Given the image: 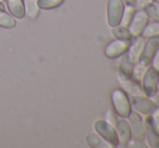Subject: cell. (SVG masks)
<instances>
[{
  "instance_id": "obj_1",
  "label": "cell",
  "mask_w": 159,
  "mask_h": 148,
  "mask_svg": "<svg viewBox=\"0 0 159 148\" xmlns=\"http://www.w3.org/2000/svg\"><path fill=\"white\" fill-rule=\"evenodd\" d=\"M111 101L113 109L119 118H128L132 108L130 104L129 95L121 88H114L111 93Z\"/></svg>"
},
{
  "instance_id": "obj_2",
  "label": "cell",
  "mask_w": 159,
  "mask_h": 148,
  "mask_svg": "<svg viewBox=\"0 0 159 148\" xmlns=\"http://www.w3.org/2000/svg\"><path fill=\"white\" fill-rule=\"evenodd\" d=\"M93 129H94L95 133L98 134L108 144L109 147H118V136L116 127L114 125L109 124L104 119H98L93 124Z\"/></svg>"
},
{
  "instance_id": "obj_3",
  "label": "cell",
  "mask_w": 159,
  "mask_h": 148,
  "mask_svg": "<svg viewBox=\"0 0 159 148\" xmlns=\"http://www.w3.org/2000/svg\"><path fill=\"white\" fill-rule=\"evenodd\" d=\"M158 82L159 71H157L152 66L147 67L142 78H141V85H142V88L145 96L152 97L158 91Z\"/></svg>"
},
{
  "instance_id": "obj_4",
  "label": "cell",
  "mask_w": 159,
  "mask_h": 148,
  "mask_svg": "<svg viewBox=\"0 0 159 148\" xmlns=\"http://www.w3.org/2000/svg\"><path fill=\"white\" fill-rule=\"evenodd\" d=\"M125 4L121 0H108L106 7V21L109 27L120 25Z\"/></svg>"
},
{
  "instance_id": "obj_5",
  "label": "cell",
  "mask_w": 159,
  "mask_h": 148,
  "mask_svg": "<svg viewBox=\"0 0 159 148\" xmlns=\"http://www.w3.org/2000/svg\"><path fill=\"white\" fill-rule=\"evenodd\" d=\"M127 119L130 124V129H131L132 140L138 141V142L141 143H145L144 116H142L140 113L132 110Z\"/></svg>"
},
{
  "instance_id": "obj_6",
  "label": "cell",
  "mask_w": 159,
  "mask_h": 148,
  "mask_svg": "<svg viewBox=\"0 0 159 148\" xmlns=\"http://www.w3.org/2000/svg\"><path fill=\"white\" fill-rule=\"evenodd\" d=\"M129 97L132 110L140 113L142 116H149L156 108V105L153 102V100L145 95L129 96Z\"/></svg>"
},
{
  "instance_id": "obj_7",
  "label": "cell",
  "mask_w": 159,
  "mask_h": 148,
  "mask_svg": "<svg viewBox=\"0 0 159 148\" xmlns=\"http://www.w3.org/2000/svg\"><path fill=\"white\" fill-rule=\"evenodd\" d=\"M158 47H159V36H149L145 38L143 50L136 61L144 64L145 67H149Z\"/></svg>"
},
{
  "instance_id": "obj_8",
  "label": "cell",
  "mask_w": 159,
  "mask_h": 148,
  "mask_svg": "<svg viewBox=\"0 0 159 148\" xmlns=\"http://www.w3.org/2000/svg\"><path fill=\"white\" fill-rule=\"evenodd\" d=\"M149 22L151 21H149L146 13L144 12V10L143 9H136L129 25H128V28L130 30L133 36H141L144 28L146 27Z\"/></svg>"
},
{
  "instance_id": "obj_9",
  "label": "cell",
  "mask_w": 159,
  "mask_h": 148,
  "mask_svg": "<svg viewBox=\"0 0 159 148\" xmlns=\"http://www.w3.org/2000/svg\"><path fill=\"white\" fill-rule=\"evenodd\" d=\"M130 42H129V40L115 38V39L109 42L106 45V47L104 49L105 56L107 58H109V59H118L120 56H122L125 52H127L129 50Z\"/></svg>"
},
{
  "instance_id": "obj_10",
  "label": "cell",
  "mask_w": 159,
  "mask_h": 148,
  "mask_svg": "<svg viewBox=\"0 0 159 148\" xmlns=\"http://www.w3.org/2000/svg\"><path fill=\"white\" fill-rule=\"evenodd\" d=\"M115 127L118 136V147H128V144L132 140L131 129L128 119L118 118Z\"/></svg>"
},
{
  "instance_id": "obj_11",
  "label": "cell",
  "mask_w": 159,
  "mask_h": 148,
  "mask_svg": "<svg viewBox=\"0 0 159 148\" xmlns=\"http://www.w3.org/2000/svg\"><path fill=\"white\" fill-rule=\"evenodd\" d=\"M135 58L129 50L119 57V64H118V75L125 76V77H132L134 64H135Z\"/></svg>"
},
{
  "instance_id": "obj_12",
  "label": "cell",
  "mask_w": 159,
  "mask_h": 148,
  "mask_svg": "<svg viewBox=\"0 0 159 148\" xmlns=\"http://www.w3.org/2000/svg\"><path fill=\"white\" fill-rule=\"evenodd\" d=\"M117 78L119 81L120 88L124 89L129 96L145 95L141 82H138L132 77H125V76L121 75H117Z\"/></svg>"
},
{
  "instance_id": "obj_13",
  "label": "cell",
  "mask_w": 159,
  "mask_h": 148,
  "mask_svg": "<svg viewBox=\"0 0 159 148\" xmlns=\"http://www.w3.org/2000/svg\"><path fill=\"white\" fill-rule=\"evenodd\" d=\"M145 123V144L149 148H159V134L154 129L149 116H144Z\"/></svg>"
},
{
  "instance_id": "obj_14",
  "label": "cell",
  "mask_w": 159,
  "mask_h": 148,
  "mask_svg": "<svg viewBox=\"0 0 159 148\" xmlns=\"http://www.w3.org/2000/svg\"><path fill=\"white\" fill-rule=\"evenodd\" d=\"M10 12L17 19H23L25 17V7L22 0H7Z\"/></svg>"
},
{
  "instance_id": "obj_15",
  "label": "cell",
  "mask_w": 159,
  "mask_h": 148,
  "mask_svg": "<svg viewBox=\"0 0 159 148\" xmlns=\"http://www.w3.org/2000/svg\"><path fill=\"white\" fill-rule=\"evenodd\" d=\"M144 42H145V37H143L142 35L141 36H134L133 39L130 42L129 51L134 56L135 60H138L139 57L141 56L143 47H144Z\"/></svg>"
},
{
  "instance_id": "obj_16",
  "label": "cell",
  "mask_w": 159,
  "mask_h": 148,
  "mask_svg": "<svg viewBox=\"0 0 159 148\" xmlns=\"http://www.w3.org/2000/svg\"><path fill=\"white\" fill-rule=\"evenodd\" d=\"M111 35H113L114 38L131 42L134 37L133 35L131 34L130 30L128 28V26L117 25V26H114V27H111Z\"/></svg>"
},
{
  "instance_id": "obj_17",
  "label": "cell",
  "mask_w": 159,
  "mask_h": 148,
  "mask_svg": "<svg viewBox=\"0 0 159 148\" xmlns=\"http://www.w3.org/2000/svg\"><path fill=\"white\" fill-rule=\"evenodd\" d=\"M144 12L146 13V15L148 17L149 21L154 22H159V4L155 3V2L151 1L149 3H147L146 6L143 8Z\"/></svg>"
},
{
  "instance_id": "obj_18",
  "label": "cell",
  "mask_w": 159,
  "mask_h": 148,
  "mask_svg": "<svg viewBox=\"0 0 159 148\" xmlns=\"http://www.w3.org/2000/svg\"><path fill=\"white\" fill-rule=\"evenodd\" d=\"M86 141H87V144L89 145L90 147L92 148H104V147H109L108 144L98 134H94V133H91V134H88L86 137Z\"/></svg>"
},
{
  "instance_id": "obj_19",
  "label": "cell",
  "mask_w": 159,
  "mask_h": 148,
  "mask_svg": "<svg viewBox=\"0 0 159 148\" xmlns=\"http://www.w3.org/2000/svg\"><path fill=\"white\" fill-rule=\"evenodd\" d=\"M24 7H25V13L30 19H35L38 15V4L36 3V0H24Z\"/></svg>"
},
{
  "instance_id": "obj_20",
  "label": "cell",
  "mask_w": 159,
  "mask_h": 148,
  "mask_svg": "<svg viewBox=\"0 0 159 148\" xmlns=\"http://www.w3.org/2000/svg\"><path fill=\"white\" fill-rule=\"evenodd\" d=\"M142 36L145 38L149 36H159V22H149L143 31Z\"/></svg>"
},
{
  "instance_id": "obj_21",
  "label": "cell",
  "mask_w": 159,
  "mask_h": 148,
  "mask_svg": "<svg viewBox=\"0 0 159 148\" xmlns=\"http://www.w3.org/2000/svg\"><path fill=\"white\" fill-rule=\"evenodd\" d=\"M15 21L12 17H10V14L6 13L3 11V9H0V26L6 28H12L15 26Z\"/></svg>"
},
{
  "instance_id": "obj_22",
  "label": "cell",
  "mask_w": 159,
  "mask_h": 148,
  "mask_svg": "<svg viewBox=\"0 0 159 148\" xmlns=\"http://www.w3.org/2000/svg\"><path fill=\"white\" fill-rule=\"evenodd\" d=\"M64 0H38L37 4L41 9H54L63 3Z\"/></svg>"
},
{
  "instance_id": "obj_23",
  "label": "cell",
  "mask_w": 159,
  "mask_h": 148,
  "mask_svg": "<svg viewBox=\"0 0 159 148\" xmlns=\"http://www.w3.org/2000/svg\"><path fill=\"white\" fill-rule=\"evenodd\" d=\"M135 10H136V8H133V7H130V6H125L124 14H122V19H121L120 25H124V26L129 25V23H130V21H131Z\"/></svg>"
},
{
  "instance_id": "obj_24",
  "label": "cell",
  "mask_w": 159,
  "mask_h": 148,
  "mask_svg": "<svg viewBox=\"0 0 159 148\" xmlns=\"http://www.w3.org/2000/svg\"><path fill=\"white\" fill-rule=\"evenodd\" d=\"M104 120L107 121L109 124L116 126V123H117V120H118V116L116 114V112L114 110H111V109H107V110L105 111Z\"/></svg>"
},
{
  "instance_id": "obj_25",
  "label": "cell",
  "mask_w": 159,
  "mask_h": 148,
  "mask_svg": "<svg viewBox=\"0 0 159 148\" xmlns=\"http://www.w3.org/2000/svg\"><path fill=\"white\" fill-rule=\"evenodd\" d=\"M149 118H151L152 124H153L154 129L157 131V133L159 134V107H156L154 109V111L149 114Z\"/></svg>"
},
{
  "instance_id": "obj_26",
  "label": "cell",
  "mask_w": 159,
  "mask_h": 148,
  "mask_svg": "<svg viewBox=\"0 0 159 148\" xmlns=\"http://www.w3.org/2000/svg\"><path fill=\"white\" fill-rule=\"evenodd\" d=\"M151 66L153 67V68H155L157 71H159V47H158L157 50H156L155 55H154L153 60H152Z\"/></svg>"
},
{
  "instance_id": "obj_27",
  "label": "cell",
  "mask_w": 159,
  "mask_h": 148,
  "mask_svg": "<svg viewBox=\"0 0 159 148\" xmlns=\"http://www.w3.org/2000/svg\"><path fill=\"white\" fill-rule=\"evenodd\" d=\"M152 0H136V9H143Z\"/></svg>"
},
{
  "instance_id": "obj_28",
  "label": "cell",
  "mask_w": 159,
  "mask_h": 148,
  "mask_svg": "<svg viewBox=\"0 0 159 148\" xmlns=\"http://www.w3.org/2000/svg\"><path fill=\"white\" fill-rule=\"evenodd\" d=\"M152 100H153V102L156 105V107H159V91H156L155 94H154L152 97H149Z\"/></svg>"
},
{
  "instance_id": "obj_29",
  "label": "cell",
  "mask_w": 159,
  "mask_h": 148,
  "mask_svg": "<svg viewBox=\"0 0 159 148\" xmlns=\"http://www.w3.org/2000/svg\"><path fill=\"white\" fill-rule=\"evenodd\" d=\"M124 2L125 6H130L133 7V8H136V0H121Z\"/></svg>"
},
{
  "instance_id": "obj_30",
  "label": "cell",
  "mask_w": 159,
  "mask_h": 148,
  "mask_svg": "<svg viewBox=\"0 0 159 148\" xmlns=\"http://www.w3.org/2000/svg\"><path fill=\"white\" fill-rule=\"evenodd\" d=\"M153 2H155V3H158L159 4V0H152Z\"/></svg>"
},
{
  "instance_id": "obj_31",
  "label": "cell",
  "mask_w": 159,
  "mask_h": 148,
  "mask_svg": "<svg viewBox=\"0 0 159 148\" xmlns=\"http://www.w3.org/2000/svg\"><path fill=\"white\" fill-rule=\"evenodd\" d=\"M0 9H3V4H2L1 2H0Z\"/></svg>"
},
{
  "instance_id": "obj_32",
  "label": "cell",
  "mask_w": 159,
  "mask_h": 148,
  "mask_svg": "<svg viewBox=\"0 0 159 148\" xmlns=\"http://www.w3.org/2000/svg\"><path fill=\"white\" fill-rule=\"evenodd\" d=\"M158 91H159V82H158Z\"/></svg>"
}]
</instances>
